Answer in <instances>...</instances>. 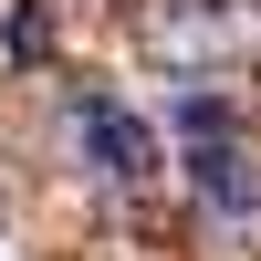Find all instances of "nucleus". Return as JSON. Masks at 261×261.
<instances>
[{"mask_svg": "<svg viewBox=\"0 0 261 261\" xmlns=\"http://www.w3.org/2000/svg\"><path fill=\"white\" fill-rule=\"evenodd\" d=\"M251 32H261V0H167V11L146 21V42H157L167 63H220V53H241Z\"/></svg>", "mask_w": 261, "mask_h": 261, "instance_id": "1", "label": "nucleus"}, {"mask_svg": "<svg viewBox=\"0 0 261 261\" xmlns=\"http://www.w3.org/2000/svg\"><path fill=\"white\" fill-rule=\"evenodd\" d=\"M84 157H94L115 188H146L167 167V136L136 115V105H84Z\"/></svg>", "mask_w": 261, "mask_h": 261, "instance_id": "2", "label": "nucleus"}, {"mask_svg": "<svg viewBox=\"0 0 261 261\" xmlns=\"http://www.w3.org/2000/svg\"><path fill=\"white\" fill-rule=\"evenodd\" d=\"M188 188H199L220 220H261V167H251V146H241V136L188 146Z\"/></svg>", "mask_w": 261, "mask_h": 261, "instance_id": "3", "label": "nucleus"}, {"mask_svg": "<svg viewBox=\"0 0 261 261\" xmlns=\"http://www.w3.org/2000/svg\"><path fill=\"white\" fill-rule=\"evenodd\" d=\"M178 136H188V146H220V136H230V105H220V94H188V105H178Z\"/></svg>", "mask_w": 261, "mask_h": 261, "instance_id": "4", "label": "nucleus"}]
</instances>
